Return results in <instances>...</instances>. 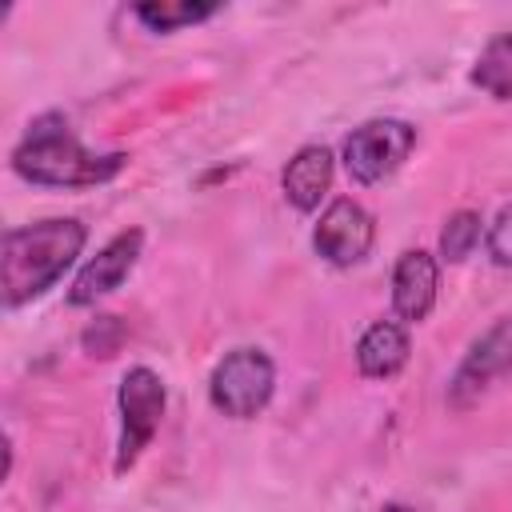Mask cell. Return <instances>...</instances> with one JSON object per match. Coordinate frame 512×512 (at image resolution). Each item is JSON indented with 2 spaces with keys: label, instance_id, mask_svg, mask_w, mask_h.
Here are the masks:
<instances>
[{
  "label": "cell",
  "instance_id": "obj_3",
  "mask_svg": "<svg viewBox=\"0 0 512 512\" xmlns=\"http://www.w3.org/2000/svg\"><path fill=\"white\" fill-rule=\"evenodd\" d=\"M272 388H276V368H272L268 352L236 348L216 364V372L208 380V400L224 416L248 420L272 400Z\"/></svg>",
  "mask_w": 512,
  "mask_h": 512
},
{
  "label": "cell",
  "instance_id": "obj_4",
  "mask_svg": "<svg viewBox=\"0 0 512 512\" xmlns=\"http://www.w3.org/2000/svg\"><path fill=\"white\" fill-rule=\"evenodd\" d=\"M416 148V128L404 120H368L344 140V168L360 184L388 180Z\"/></svg>",
  "mask_w": 512,
  "mask_h": 512
},
{
  "label": "cell",
  "instance_id": "obj_8",
  "mask_svg": "<svg viewBox=\"0 0 512 512\" xmlns=\"http://www.w3.org/2000/svg\"><path fill=\"white\" fill-rule=\"evenodd\" d=\"M140 244H144V232L140 228H128V232H120V236H112L84 268H80V276L72 280V292H68V304H96L100 296H108V292H116L124 280H128V272L136 268V260H140Z\"/></svg>",
  "mask_w": 512,
  "mask_h": 512
},
{
  "label": "cell",
  "instance_id": "obj_2",
  "mask_svg": "<svg viewBox=\"0 0 512 512\" xmlns=\"http://www.w3.org/2000/svg\"><path fill=\"white\" fill-rule=\"evenodd\" d=\"M12 168L32 180V184H48V188H88V184H104L124 168V152H108L96 156L88 152L64 116L48 112L36 116L28 136L12 148Z\"/></svg>",
  "mask_w": 512,
  "mask_h": 512
},
{
  "label": "cell",
  "instance_id": "obj_15",
  "mask_svg": "<svg viewBox=\"0 0 512 512\" xmlns=\"http://www.w3.org/2000/svg\"><path fill=\"white\" fill-rule=\"evenodd\" d=\"M488 256L500 268H512V204H504L488 228Z\"/></svg>",
  "mask_w": 512,
  "mask_h": 512
},
{
  "label": "cell",
  "instance_id": "obj_5",
  "mask_svg": "<svg viewBox=\"0 0 512 512\" xmlns=\"http://www.w3.org/2000/svg\"><path fill=\"white\" fill-rule=\"evenodd\" d=\"M164 416V384L152 368H128L120 380V452H116V472H128L136 464V456L148 448V440L156 436Z\"/></svg>",
  "mask_w": 512,
  "mask_h": 512
},
{
  "label": "cell",
  "instance_id": "obj_11",
  "mask_svg": "<svg viewBox=\"0 0 512 512\" xmlns=\"http://www.w3.org/2000/svg\"><path fill=\"white\" fill-rule=\"evenodd\" d=\"M408 352H412L408 332L396 320H376V324H368V332L356 344V364L364 376L388 380L408 364Z\"/></svg>",
  "mask_w": 512,
  "mask_h": 512
},
{
  "label": "cell",
  "instance_id": "obj_7",
  "mask_svg": "<svg viewBox=\"0 0 512 512\" xmlns=\"http://www.w3.org/2000/svg\"><path fill=\"white\" fill-rule=\"evenodd\" d=\"M504 372H512V316L496 320V324L468 348V356L460 360V368H456V376H452V384H448L452 404H456V408L472 404V400H476L496 376H504Z\"/></svg>",
  "mask_w": 512,
  "mask_h": 512
},
{
  "label": "cell",
  "instance_id": "obj_13",
  "mask_svg": "<svg viewBox=\"0 0 512 512\" xmlns=\"http://www.w3.org/2000/svg\"><path fill=\"white\" fill-rule=\"evenodd\" d=\"M216 12V4H192V0H160V4H136V20L152 32H176L188 24H200Z\"/></svg>",
  "mask_w": 512,
  "mask_h": 512
},
{
  "label": "cell",
  "instance_id": "obj_16",
  "mask_svg": "<svg viewBox=\"0 0 512 512\" xmlns=\"http://www.w3.org/2000/svg\"><path fill=\"white\" fill-rule=\"evenodd\" d=\"M120 336H124V328L116 324V316H100V320L84 332V344H88L96 356H112L116 344H120Z\"/></svg>",
  "mask_w": 512,
  "mask_h": 512
},
{
  "label": "cell",
  "instance_id": "obj_17",
  "mask_svg": "<svg viewBox=\"0 0 512 512\" xmlns=\"http://www.w3.org/2000/svg\"><path fill=\"white\" fill-rule=\"evenodd\" d=\"M380 512H416V508H408V504H384Z\"/></svg>",
  "mask_w": 512,
  "mask_h": 512
},
{
  "label": "cell",
  "instance_id": "obj_14",
  "mask_svg": "<svg viewBox=\"0 0 512 512\" xmlns=\"http://www.w3.org/2000/svg\"><path fill=\"white\" fill-rule=\"evenodd\" d=\"M480 244V216L476 212H452L448 216V224H444V232H440V256L444 260H452V264H460L464 256H472V248Z\"/></svg>",
  "mask_w": 512,
  "mask_h": 512
},
{
  "label": "cell",
  "instance_id": "obj_6",
  "mask_svg": "<svg viewBox=\"0 0 512 512\" xmlns=\"http://www.w3.org/2000/svg\"><path fill=\"white\" fill-rule=\"evenodd\" d=\"M372 240H376V224H372V216H368L356 200H348V196L332 200V204L324 208L316 232H312L316 252H320L328 264H336V268H352V264H360V260L372 252Z\"/></svg>",
  "mask_w": 512,
  "mask_h": 512
},
{
  "label": "cell",
  "instance_id": "obj_12",
  "mask_svg": "<svg viewBox=\"0 0 512 512\" xmlns=\"http://www.w3.org/2000/svg\"><path fill=\"white\" fill-rule=\"evenodd\" d=\"M472 84L496 100H512V32L492 36L484 44V52L476 56V68H472Z\"/></svg>",
  "mask_w": 512,
  "mask_h": 512
},
{
  "label": "cell",
  "instance_id": "obj_10",
  "mask_svg": "<svg viewBox=\"0 0 512 512\" xmlns=\"http://www.w3.org/2000/svg\"><path fill=\"white\" fill-rule=\"evenodd\" d=\"M328 184H332V152H328L324 144L300 148V152L288 160V168H284V196H288V204L300 208V212H312V208L324 200Z\"/></svg>",
  "mask_w": 512,
  "mask_h": 512
},
{
  "label": "cell",
  "instance_id": "obj_1",
  "mask_svg": "<svg viewBox=\"0 0 512 512\" xmlns=\"http://www.w3.org/2000/svg\"><path fill=\"white\" fill-rule=\"evenodd\" d=\"M88 232L80 220H40L28 228H8L0 244V300L20 308L44 296L80 256Z\"/></svg>",
  "mask_w": 512,
  "mask_h": 512
},
{
  "label": "cell",
  "instance_id": "obj_9",
  "mask_svg": "<svg viewBox=\"0 0 512 512\" xmlns=\"http://www.w3.org/2000/svg\"><path fill=\"white\" fill-rule=\"evenodd\" d=\"M436 304V260L420 248H408L392 272V308L400 320H424Z\"/></svg>",
  "mask_w": 512,
  "mask_h": 512
}]
</instances>
